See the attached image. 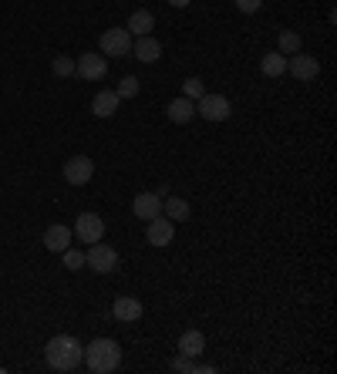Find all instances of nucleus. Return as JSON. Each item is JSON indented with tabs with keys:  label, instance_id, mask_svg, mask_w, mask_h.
I'll return each mask as SVG.
<instances>
[{
	"label": "nucleus",
	"instance_id": "1",
	"mask_svg": "<svg viewBox=\"0 0 337 374\" xmlns=\"http://www.w3.org/2000/svg\"><path fill=\"white\" fill-rule=\"evenodd\" d=\"M44 358H48V368L54 371H78L81 358H85V348H81L78 337L71 334H58L48 341V348H44Z\"/></svg>",
	"mask_w": 337,
	"mask_h": 374
},
{
	"label": "nucleus",
	"instance_id": "2",
	"mask_svg": "<svg viewBox=\"0 0 337 374\" xmlns=\"http://www.w3.org/2000/svg\"><path fill=\"white\" fill-rule=\"evenodd\" d=\"M81 361L88 364V371H95V374H112L122 364V348H118V341H112V337H98V341H91L88 348H85Z\"/></svg>",
	"mask_w": 337,
	"mask_h": 374
},
{
	"label": "nucleus",
	"instance_id": "3",
	"mask_svg": "<svg viewBox=\"0 0 337 374\" xmlns=\"http://www.w3.org/2000/svg\"><path fill=\"white\" fill-rule=\"evenodd\" d=\"M196 115H203L206 122H226L233 115V105L226 95H203L196 98Z\"/></svg>",
	"mask_w": 337,
	"mask_h": 374
},
{
	"label": "nucleus",
	"instance_id": "4",
	"mask_svg": "<svg viewBox=\"0 0 337 374\" xmlns=\"http://www.w3.org/2000/svg\"><path fill=\"white\" fill-rule=\"evenodd\" d=\"M102 54L108 58H129L132 54V34L125 27H108L102 34Z\"/></svg>",
	"mask_w": 337,
	"mask_h": 374
},
{
	"label": "nucleus",
	"instance_id": "5",
	"mask_svg": "<svg viewBox=\"0 0 337 374\" xmlns=\"http://www.w3.org/2000/svg\"><path fill=\"white\" fill-rule=\"evenodd\" d=\"M85 263H88L95 273H112L118 267V253L112 250V246H105L102 240L98 243L88 246V253H85Z\"/></svg>",
	"mask_w": 337,
	"mask_h": 374
},
{
	"label": "nucleus",
	"instance_id": "6",
	"mask_svg": "<svg viewBox=\"0 0 337 374\" xmlns=\"http://www.w3.org/2000/svg\"><path fill=\"white\" fill-rule=\"evenodd\" d=\"M75 236H78L81 243H98L105 236V220L98 213H81L78 220H75Z\"/></svg>",
	"mask_w": 337,
	"mask_h": 374
},
{
	"label": "nucleus",
	"instance_id": "7",
	"mask_svg": "<svg viewBox=\"0 0 337 374\" xmlns=\"http://www.w3.org/2000/svg\"><path fill=\"white\" fill-rule=\"evenodd\" d=\"M91 176H95V162H91L88 155H71L65 162V179L71 186H85Z\"/></svg>",
	"mask_w": 337,
	"mask_h": 374
},
{
	"label": "nucleus",
	"instance_id": "8",
	"mask_svg": "<svg viewBox=\"0 0 337 374\" xmlns=\"http://www.w3.org/2000/svg\"><path fill=\"white\" fill-rule=\"evenodd\" d=\"M75 75L85 78V81H102L108 75V61H105L102 54H81L78 61H75Z\"/></svg>",
	"mask_w": 337,
	"mask_h": 374
},
{
	"label": "nucleus",
	"instance_id": "9",
	"mask_svg": "<svg viewBox=\"0 0 337 374\" xmlns=\"http://www.w3.org/2000/svg\"><path fill=\"white\" fill-rule=\"evenodd\" d=\"M287 71L297 78V81H314V78L321 75V61L317 58H311V54H294L290 61H287Z\"/></svg>",
	"mask_w": 337,
	"mask_h": 374
},
{
	"label": "nucleus",
	"instance_id": "10",
	"mask_svg": "<svg viewBox=\"0 0 337 374\" xmlns=\"http://www.w3.org/2000/svg\"><path fill=\"white\" fill-rule=\"evenodd\" d=\"M132 209H135V216L142 223L156 220V216H162V196L159 193H139L135 196V203H132Z\"/></svg>",
	"mask_w": 337,
	"mask_h": 374
},
{
	"label": "nucleus",
	"instance_id": "11",
	"mask_svg": "<svg viewBox=\"0 0 337 374\" xmlns=\"http://www.w3.org/2000/svg\"><path fill=\"white\" fill-rule=\"evenodd\" d=\"M172 220L168 216H156V220H149L145 223V240L152 246H168L172 243Z\"/></svg>",
	"mask_w": 337,
	"mask_h": 374
},
{
	"label": "nucleus",
	"instance_id": "12",
	"mask_svg": "<svg viewBox=\"0 0 337 374\" xmlns=\"http://www.w3.org/2000/svg\"><path fill=\"white\" fill-rule=\"evenodd\" d=\"M132 54H135L139 61H145V65H152V61H159V58H162V44H159L152 34H145V38L132 41Z\"/></svg>",
	"mask_w": 337,
	"mask_h": 374
},
{
	"label": "nucleus",
	"instance_id": "13",
	"mask_svg": "<svg viewBox=\"0 0 337 374\" xmlns=\"http://www.w3.org/2000/svg\"><path fill=\"white\" fill-rule=\"evenodd\" d=\"M166 115H168V122H176V125H186V122H193L196 118V102L193 98H172L168 102V108H166Z\"/></svg>",
	"mask_w": 337,
	"mask_h": 374
},
{
	"label": "nucleus",
	"instance_id": "14",
	"mask_svg": "<svg viewBox=\"0 0 337 374\" xmlns=\"http://www.w3.org/2000/svg\"><path fill=\"white\" fill-rule=\"evenodd\" d=\"M112 314H115V321H122V324H135L142 317V304H139V297H129V294H125V297L115 300Z\"/></svg>",
	"mask_w": 337,
	"mask_h": 374
},
{
	"label": "nucleus",
	"instance_id": "15",
	"mask_svg": "<svg viewBox=\"0 0 337 374\" xmlns=\"http://www.w3.org/2000/svg\"><path fill=\"white\" fill-rule=\"evenodd\" d=\"M44 246H48L51 253H65L68 246H71V230L61 226V223L48 226V233H44Z\"/></svg>",
	"mask_w": 337,
	"mask_h": 374
},
{
	"label": "nucleus",
	"instance_id": "16",
	"mask_svg": "<svg viewBox=\"0 0 337 374\" xmlns=\"http://www.w3.org/2000/svg\"><path fill=\"white\" fill-rule=\"evenodd\" d=\"M118 102H122V98H118L115 91H98L95 102H91V112L98 118H112L118 112Z\"/></svg>",
	"mask_w": 337,
	"mask_h": 374
},
{
	"label": "nucleus",
	"instance_id": "17",
	"mask_svg": "<svg viewBox=\"0 0 337 374\" xmlns=\"http://www.w3.org/2000/svg\"><path fill=\"white\" fill-rule=\"evenodd\" d=\"M179 351L186 354V358H199V354L206 351V337H203V331H182Z\"/></svg>",
	"mask_w": 337,
	"mask_h": 374
},
{
	"label": "nucleus",
	"instance_id": "18",
	"mask_svg": "<svg viewBox=\"0 0 337 374\" xmlns=\"http://www.w3.org/2000/svg\"><path fill=\"white\" fill-rule=\"evenodd\" d=\"M152 27H156V17H152V14H149V11H135L129 17V27H125V31H129L132 38H145V34H152Z\"/></svg>",
	"mask_w": 337,
	"mask_h": 374
},
{
	"label": "nucleus",
	"instance_id": "19",
	"mask_svg": "<svg viewBox=\"0 0 337 374\" xmlns=\"http://www.w3.org/2000/svg\"><path fill=\"white\" fill-rule=\"evenodd\" d=\"M260 71H263L267 78H280V75H287V54H280V51L263 54V61H260Z\"/></svg>",
	"mask_w": 337,
	"mask_h": 374
},
{
	"label": "nucleus",
	"instance_id": "20",
	"mask_svg": "<svg viewBox=\"0 0 337 374\" xmlns=\"http://www.w3.org/2000/svg\"><path fill=\"white\" fill-rule=\"evenodd\" d=\"M162 216H168V220H176V223H186L189 220V203L179 199V196H168L166 203H162Z\"/></svg>",
	"mask_w": 337,
	"mask_h": 374
},
{
	"label": "nucleus",
	"instance_id": "21",
	"mask_svg": "<svg viewBox=\"0 0 337 374\" xmlns=\"http://www.w3.org/2000/svg\"><path fill=\"white\" fill-rule=\"evenodd\" d=\"M75 68H78V65H75V58H68V54H58V58H54V65H51V71H54L58 78H71V75H75Z\"/></svg>",
	"mask_w": 337,
	"mask_h": 374
},
{
	"label": "nucleus",
	"instance_id": "22",
	"mask_svg": "<svg viewBox=\"0 0 337 374\" xmlns=\"http://www.w3.org/2000/svg\"><path fill=\"white\" fill-rule=\"evenodd\" d=\"M139 88H142V85H139V78L135 75H125L122 78V81H118V98H135V95H139Z\"/></svg>",
	"mask_w": 337,
	"mask_h": 374
},
{
	"label": "nucleus",
	"instance_id": "23",
	"mask_svg": "<svg viewBox=\"0 0 337 374\" xmlns=\"http://www.w3.org/2000/svg\"><path fill=\"white\" fill-rule=\"evenodd\" d=\"M297 51H300L297 31H280V54H297Z\"/></svg>",
	"mask_w": 337,
	"mask_h": 374
},
{
	"label": "nucleus",
	"instance_id": "24",
	"mask_svg": "<svg viewBox=\"0 0 337 374\" xmlns=\"http://www.w3.org/2000/svg\"><path fill=\"white\" fill-rule=\"evenodd\" d=\"M61 257H65V267H68V270H78V267H85V253L71 250V246H68V250L61 253Z\"/></svg>",
	"mask_w": 337,
	"mask_h": 374
},
{
	"label": "nucleus",
	"instance_id": "25",
	"mask_svg": "<svg viewBox=\"0 0 337 374\" xmlns=\"http://www.w3.org/2000/svg\"><path fill=\"white\" fill-rule=\"evenodd\" d=\"M203 95H206V88H203V81H199V78H189V81H186V98H203Z\"/></svg>",
	"mask_w": 337,
	"mask_h": 374
},
{
	"label": "nucleus",
	"instance_id": "26",
	"mask_svg": "<svg viewBox=\"0 0 337 374\" xmlns=\"http://www.w3.org/2000/svg\"><path fill=\"white\" fill-rule=\"evenodd\" d=\"M263 7V0H236V11L240 14H257Z\"/></svg>",
	"mask_w": 337,
	"mask_h": 374
},
{
	"label": "nucleus",
	"instance_id": "27",
	"mask_svg": "<svg viewBox=\"0 0 337 374\" xmlns=\"http://www.w3.org/2000/svg\"><path fill=\"white\" fill-rule=\"evenodd\" d=\"M172 371H182V374H189V371H193V361H189V358H186V354H179V358H176V361H172Z\"/></svg>",
	"mask_w": 337,
	"mask_h": 374
},
{
	"label": "nucleus",
	"instance_id": "28",
	"mask_svg": "<svg viewBox=\"0 0 337 374\" xmlns=\"http://www.w3.org/2000/svg\"><path fill=\"white\" fill-rule=\"evenodd\" d=\"M168 4H172V7H189L193 0H168Z\"/></svg>",
	"mask_w": 337,
	"mask_h": 374
}]
</instances>
